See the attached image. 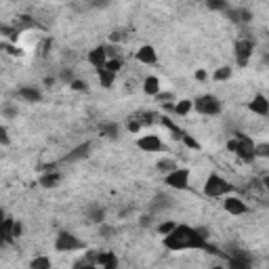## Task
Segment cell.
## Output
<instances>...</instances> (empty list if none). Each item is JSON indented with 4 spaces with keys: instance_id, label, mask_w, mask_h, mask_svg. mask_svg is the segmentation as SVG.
<instances>
[{
    "instance_id": "1",
    "label": "cell",
    "mask_w": 269,
    "mask_h": 269,
    "mask_svg": "<svg viewBox=\"0 0 269 269\" xmlns=\"http://www.w3.org/2000/svg\"><path fill=\"white\" fill-rule=\"evenodd\" d=\"M164 246L172 253L181 251H206L210 255H219V248L208 244V229L206 227H191V225H175L170 234L164 236Z\"/></svg>"
},
{
    "instance_id": "2",
    "label": "cell",
    "mask_w": 269,
    "mask_h": 269,
    "mask_svg": "<svg viewBox=\"0 0 269 269\" xmlns=\"http://www.w3.org/2000/svg\"><path fill=\"white\" fill-rule=\"evenodd\" d=\"M227 149L232 153H236L238 158H242L244 162H253L255 160V141L244 132H236L234 139L227 141Z\"/></svg>"
},
{
    "instance_id": "3",
    "label": "cell",
    "mask_w": 269,
    "mask_h": 269,
    "mask_svg": "<svg viewBox=\"0 0 269 269\" xmlns=\"http://www.w3.org/2000/svg\"><path fill=\"white\" fill-rule=\"evenodd\" d=\"M229 191H234V185L227 181L225 177H221L219 172H210L208 179L204 181V194L208 198H223Z\"/></svg>"
},
{
    "instance_id": "4",
    "label": "cell",
    "mask_w": 269,
    "mask_h": 269,
    "mask_svg": "<svg viewBox=\"0 0 269 269\" xmlns=\"http://www.w3.org/2000/svg\"><path fill=\"white\" fill-rule=\"evenodd\" d=\"M194 109L202 116H219L223 103L215 95H200L198 99H194Z\"/></svg>"
},
{
    "instance_id": "5",
    "label": "cell",
    "mask_w": 269,
    "mask_h": 269,
    "mask_svg": "<svg viewBox=\"0 0 269 269\" xmlns=\"http://www.w3.org/2000/svg\"><path fill=\"white\" fill-rule=\"evenodd\" d=\"M84 248V242L72 234V232H59L57 240H55V251L57 253H74V251H82Z\"/></svg>"
},
{
    "instance_id": "6",
    "label": "cell",
    "mask_w": 269,
    "mask_h": 269,
    "mask_svg": "<svg viewBox=\"0 0 269 269\" xmlns=\"http://www.w3.org/2000/svg\"><path fill=\"white\" fill-rule=\"evenodd\" d=\"M164 183L177 191L187 189L189 187V168H172L170 172H166Z\"/></svg>"
},
{
    "instance_id": "7",
    "label": "cell",
    "mask_w": 269,
    "mask_h": 269,
    "mask_svg": "<svg viewBox=\"0 0 269 269\" xmlns=\"http://www.w3.org/2000/svg\"><path fill=\"white\" fill-rule=\"evenodd\" d=\"M253 51H255V42L248 40V38H242L234 44V55H236V63L240 67H246L253 57Z\"/></svg>"
},
{
    "instance_id": "8",
    "label": "cell",
    "mask_w": 269,
    "mask_h": 269,
    "mask_svg": "<svg viewBox=\"0 0 269 269\" xmlns=\"http://www.w3.org/2000/svg\"><path fill=\"white\" fill-rule=\"evenodd\" d=\"M172 206H175V198L168 196V194H164V191H158L151 198V202H149V213L151 215H158V213H164V210H168Z\"/></svg>"
},
{
    "instance_id": "9",
    "label": "cell",
    "mask_w": 269,
    "mask_h": 269,
    "mask_svg": "<svg viewBox=\"0 0 269 269\" xmlns=\"http://www.w3.org/2000/svg\"><path fill=\"white\" fill-rule=\"evenodd\" d=\"M91 149H93V143H91V141H84V143L76 145L72 151H67V153L63 156V160H61V162H65V164L80 162V160H84V158H86L88 153H91Z\"/></svg>"
},
{
    "instance_id": "10",
    "label": "cell",
    "mask_w": 269,
    "mask_h": 269,
    "mask_svg": "<svg viewBox=\"0 0 269 269\" xmlns=\"http://www.w3.org/2000/svg\"><path fill=\"white\" fill-rule=\"evenodd\" d=\"M225 13H227L229 21H234L236 26H248V24H253V13L248 9L238 7V9H227Z\"/></svg>"
},
{
    "instance_id": "11",
    "label": "cell",
    "mask_w": 269,
    "mask_h": 269,
    "mask_svg": "<svg viewBox=\"0 0 269 269\" xmlns=\"http://www.w3.org/2000/svg\"><path fill=\"white\" fill-rule=\"evenodd\" d=\"M223 208H225L229 215H234V217H240V215H246V213H248V206H246V202L240 200V198H236V196L225 198V202H223Z\"/></svg>"
},
{
    "instance_id": "12",
    "label": "cell",
    "mask_w": 269,
    "mask_h": 269,
    "mask_svg": "<svg viewBox=\"0 0 269 269\" xmlns=\"http://www.w3.org/2000/svg\"><path fill=\"white\" fill-rule=\"evenodd\" d=\"M229 269H251V255L246 251H240L236 248L229 257Z\"/></svg>"
},
{
    "instance_id": "13",
    "label": "cell",
    "mask_w": 269,
    "mask_h": 269,
    "mask_svg": "<svg viewBox=\"0 0 269 269\" xmlns=\"http://www.w3.org/2000/svg\"><path fill=\"white\" fill-rule=\"evenodd\" d=\"M137 147L141 151H160L162 141H160L158 134H143L141 139H137Z\"/></svg>"
},
{
    "instance_id": "14",
    "label": "cell",
    "mask_w": 269,
    "mask_h": 269,
    "mask_svg": "<svg viewBox=\"0 0 269 269\" xmlns=\"http://www.w3.org/2000/svg\"><path fill=\"white\" fill-rule=\"evenodd\" d=\"M248 109L253 111V114H259V116H269V101H267V97L263 95V93H259V95H255L253 97V101L248 103Z\"/></svg>"
},
{
    "instance_id": "15",
    "label": "cell",
    "mask_w": 269,
    "mask_h": 269,
    "mask_svg": "<svg viewBox=\"0 0 269 269\" xmlns=\"http://www.w3.org/2000/svg\"><path fill=\"white\" fill-rule=\"evenodd\" d=\"M134 57H137V61L143 63V65H153L156 61H158V53H156V49L151 47V44H143Z\"/></svg>"
},
{
    "instance_id": "16",
    "label": "cell",
    "mask_w": 269,
    "mask_h": 269,
    "mask_svg": "<svg viewBox=\"0 0 269 269\" xmlns=\"http://www.w3.org/2000/svg\"><path fill=\"white\" fill-rule=\"evenodd\" d=\"M95 267L116 269L118 267V257L114 253H99V251H95Z\"/></svg>"
},
{
    "instance_id": "17",
    "label": "cell",
    "mask_w": 269,
    "mask_h": 269,
    "mask_svg": "<svg viewBox=\"0 0 269 269\" xmlns=\"http://www.w3.org/2000/svg\"><path fill=\"white\" fill-rule=\"evenodd\" d=\"M13 221H15V219L5 217V221L0 223V246L15 242V236H13Z\"/></svg>"
},
{
    "instance_id": "18",
    "label": "cell",
    "mask_w": 269,
    "mask_h": 269,
    "mask_svg": "<svg viewBox=\"0 0 269 269\" xmlns=\"http://www.w3.org/2000/svg\"><path fill=\"white\" fill-rule=\"evenodd\" d=\"M86 61L91 63L95 70H99V67H103L105 65V61H107V53H105V47H95L93 51H88V55H86Z\"/></svg>"
},
{
    "instance_id": "19",
    "label": "cell",
    "mask_w": 269,
    "mask_h": 269,
    "mask_svg": "<svg viewBox=\"0 0 269 269\" xmlns=\"http://www.w3.org/2000/svg\"><path fill=\"white\" fill-rule=\"evenodd\" d=\"M17 95L24 101H28V103H40L42 101V93H40V88H36V86H21L17 91Z\"/></svg>"
},
{
    "instance_id": "20",
    "label": "cell",
    "mask_w": 269,
    "mask_h": 269,
    "mask_svg": "<svg viewBox=\"0 0 269 269\" xmlns=\"http://www.w3.org/2000/svg\"><path fill=\"white\" fill-rule=\"evenodd\" d=\"M84 215H86V219L91 221V223H95V225H101V223L105 221V210L99 204H88L86 210H84Z\"/></svg>"
},
{
    "instance_id": "21",
    "label": "cell",
    "mask_w": 269,
    "mask_h": 269,
    "mask_svg": "<svg viewBox=\"0 0 269 269\" xmlns=\"http://www.w3.org/2000/svg\"><path fill=\"white\" fill-rule=\"evenodd\" d=\"M99 132L103 134V137H107V139H118L120 137V124L118 122H111V120L101 122L99 124Z\"/></svg>"
},
{
    "instance_id": "22",
    "label": "cell",
    "mask_w": 269,
    "mask_h": 269,
    "mask_svg": "<svg viewBox=\"0 0 269 269\" xmlns=\"http://www.w3.org/2000/svg\"><path fill=\"white\" fill-rule=\"evenodd\" d=\"M59 183H61V175H59L57 170H47V172L40 177V185L47 187V189H53V187H57Z\"/></svg>"
},
{
    "instance_id": "23",
    "label": "cell",
    "mask_w": 269,
    "mask_h": 269,
    "mask_svg": "<svg viewBox=\"0 0 269 269\" xmlns=\"http://www.w3.org/2000/svg\"><path fill=\"white\" fill-rule=\"evenodd\" d=\"M143 93L149 97H156L160 93V78L158 76H147L143 80Z\"/></svg>"
},
{
    "instance_id": "24",
    "label": "cell",
    "mask_w": 269,
    "mask_h": 269,
    "mask_svg": "<svg viewBox=\"0 0 269 269\" xmlns=\"http://www.w3.org/2000/svg\"><path fill=\"white\" fill-rule=\"evenodd\" d=\"M97 76H99V82H101V86H103V88H111V86H114L116 74L107 72L105 67H99V70H97Z\"/></svg>"
},
{
    "instance_id": "25",
    "label": "cell",
    "mask_w": 269,
    "mask_h": 269,
    "mask_svg": "<svg viewBox=\"0 0 269 269\" xmlns=\"http://www.w3.org/2000/svg\"><path fill=\"white\" fill-rule=\"evenodd\" d=\"M172 109H175V114H177V116H187L189 111L194 109V101H191V99H181V101H177V103H175Z\"/></svg>"
},
{
    "instance_id": "26",
    "label": "cell",
    "mask_w": 269,
    "mask_h": 269,
    "mask_svg": "<svg viewBox=\"0 0 269 269\" xmlns=\"http://www.w3.org/2000/svg\"><path fill=\"white\" fill-rule=\"evenodd\" d=\"M132 118L137 120L141 126H149V124H153V122H156V118H158V116H156L153 111H139V114H134Z\"/></svg>"
},
{
    "instance_id": "27",
    "label": "cell",
    "mask_w": 269,
    "mask_h": 269,
    "mask_svg": "<svg viewBox=\"0 0 269 269\" xmlns=\"http://www.w3.org/2000/svg\"><path fill=\"white\" fill-rule=\"evenodd\" d=\"M122 65H124V61H122L120 57H111V59H107V61H105V65H103V67H105L107 72H111V74H118V72L122 70Z\"/></svg>"
},
{
    "instance_id": "28",
    "label": "cell",
    "mask_w": 269,
    "mask_h": 269,
    "mask_svg": "<svg viewBox=\"0 0 269 269\" xmlns=\"http://www.w3.org/2000/svg\"><path fill=\"white\" fill-rule=\"evenodd\" d=\"M213 78H215L217 82H225V80H229V78H232V67H229V65L217 67L215 74H213Z\"/></svg>"
},
{
    "instance_id": "29",
    "label": "cell",
    "mask_w": 269,
    "mask_h": 269,
    "mask_svg": "<svg viewBox=\"0 0 269 269\" xmlns=\"http://www.w3.org/2000/svg\"><path fill=\"white\" fill-rule=\"evenodd\" d=\"M51 259L49 257H36V259H32L30 261V267L32 269H51Z\"/></svg>"
},
{
    "instance_id": "30",
    "label": "cell",
    "mask_w": 269,
    "mask_h": 269,
    "mask_svg": "<svg viewBox=\"0 0 269 269\" xmlns=\"http://www.w3.org/2000/svg\"><path fill=\"white\" fill-rule=\"evenodd\" d=\"M156 168L162 170V172H170L172 168H177V162L172 158H160L158 162H156Z\"/></svg>"
},
{
    "instance_id": "31",
    "label": "cell",
    "mask_w": 269,
    "mask_h": 269,
    "mask_svg": "<svg viewBox=\"0 0 269 269\" xmlns=\"http://www.w3.org/2000/svg\"><path fill=\"white\" fill-rule=\"evenodd\" d=\"M74 78H76V76H74L72 67H61V72H59V76H57V80H59L61 84H70Z\"/></svg>"
},
{
    "instance_id": "32",
    "label": "cell",
    "mask_w": 269,
    "mask_h": 269,
    "mask_svg": "<svg viewBox=\"0 0 269 269\" xmlns=\"http://www.w3.org/2000/svg\"><path fill=\"white\" fill-rule=\"evenodd\" d=\"M206 5H208L210 11H223V13H225L229 9L227 0H206Z\"/></svg>"
},
{
    "instance_id": "33",
    "label": "cell",
    "mask_w": 269,
    "mask_h": 269,
    "mask_svg": "<svg viewBox=\"0 0 269 269\" xmlns=\"http://www.w3.org/2000/svg\"><path fill=\"white\" fill-rule=\"evenodd\" d=\"M255 158H269V143H255Z\"/></svg>"
},
{
    "instance_id": "34",
    "label": "cell",
    "mask_w": 269,
    "mask_h": 269,
    "mask_svg": "<svg viewBox=\"0 0 269 269\" xmlns=\"http://www.w3.org/2000/svg\"><path fill=\"white\" fill-rule=\"evenodd\" d=\"M160 122H162V124H164L168 130H172V132H175V139H179V137H181V132H183V130L179 128V126H177V124H175L170 118H160Z\"/></svg>"
},
{
    "instance_id": "35",
    "label": "cell",
    "mask_w": 269,
    "mask_h": 269,
    "mask_svg": "<svg viewBox=\"0 0 269 269\" xmlns=\"http://www.w3.org/2000/svg\"><path fill=\"white\" fill-rule=\"evenodd\" d=\"M179 139H181V141H183V143H185L187 147H191V149H200V143H198V141H196V139L191 137L189 132H185V130L181 132V137H179Z\"/></svg>"
},
{
    "instance_id": "36",
    "label": "cell",
    "mask_w": 269,
    "mask_h": 269,
    "mask_svg": "<svg viewBox=\"0 0 269 269\" xmlns=\"http://www.w3.org/2000/svg\"><path fill=\"white\" fill-rule=\"evenodd\" d=\"M70 88H72V91H76V93H86V91H88L86 82H84V80H78V78H74V80L70 82Z\"/></svg>"
},
{
    "instance_id": "37",
    "label": "cell",
    "mask_w": 269,
    "mask_h": 269,
    "mask_svg": "<svg viewBox=\"0 0 269 269\" xmlns=\"http://www.w3.org/2000/svg\"><path fill=\"white\" fill-rule=\"evenodd\" d=\"M175 225H177L175 221H162L160 225H158V234H160V236H166V234H170V232L175 229Z\"/></svg>"
},
{
    "instance_id": "38",
    "label": "cell",
    "mask_w": 269,
    "mask_h": 269,
    "mask_svg": "<svg viewBox=\"0 0 269 269\" xmlns=\"http://www.w3.org/2000/svg\"><path fill=\"white\" fill-rule=\"evenodd\" d=\"M114 234H116V227L105 225V221L99 225V236H103V238H114Z\"/></svg>"
},
{
    "instance_id": "39",
    "label": "cell",
    "mask_w": 269,
    "mask_h": 269,
    "mask_svg": "<svg viewBox=\"0 0 269 269\" xmlns=\"http://www.w3.org/2000/svg\"><path fill=\"white\" fill-rule=\"evenodd\" d=\"M0 145H11V134H9V128L0 124Z\"/></svg>"
},
{
    "instance_id": "40",
    "label": "cell",
    "mask_w": 269,
    "mask_h": 269,
    "mask_svg": "<svg viewBox=\"0 0 269 269\" xmlns=\"http://www.w3.org/2000/svg\"><path fill=\"white\" fill-rule=\"evenodd\" d=\"M3 116L5 118H17V107L11 105V103H5L3 105Z\"/></svg>"
},
{
    "instance_id": "41",
    "label": "cell",
    "mask_w": 269,
    "mask_h": 269,
    "mask_svg": "<svg viewBox=\"0 0 269 269\" xmlns=\"http://www.w3.org/2000/svg\"><path fill=\"white\" fill-rule=\"evenodd\" d=\"M151 223H153V215H151V213L139 217V225H141V227H151Z\"/></svg>"
},
{
    "instance_id": "42",
    "label": "cell",
    "mask_w": 269,
    "mask_h": 269,
    "mask_svg": "<svg viewBox=\"0 0 269 269\" xmlns=\"http://www.w3.org/2000/svg\"><path fill=\"white\" fill-rule=\"evenodd\" d=\"M105 53H107V59H111V57H118L120 47H116V44L111 42V44H107V47H105Z\"/></svg>"
},
{
    "instance_id": "43",
    "label": "cell",
    "mask_w": 269,
    "mask_h": 269,
    "mask_svg": "<svg viewBox=\"0 0 269 269\" xmlns=\"http://www.w3.org/2000/svg\"><path fill=\"white\" fill-rule=\"evenodd\" d=\"M13 236H15V240L24 236V223L21 221H13Z\"/></svg>"
},
{
    "instance_id": "44",
    "label": "cell",
    "mask_w": 269,
    "mask_h": 269,
    "mask_svg": "<svg viewBox=\"0 0 269 269\" xmlns=\"http://www.w3.org/2000/svg\"><path fill=\"white\" fill-rule=\"evenodd\" d=\"M124 40V32L122 30H114L109 34V42H114V44H118V42H122Z\"/></svg>"
},
{
    "instance_id": "45",
    "label": "cell",
    "mask_w": 269,
    "mask_h": 269,
    "mask_svg": "<svg viewBox=\"0 0 269 269\" xmlns=\"http://www.w3.org/2000/svg\"><path fill=\"white\" fill-rule=\"evenodd\" d=\"M126 128H128V132H139L141 130V124L134 120L132 116H130V120H128V124H126Z\"/></svg>"
},
{
    "instance_id": "46",
    "label": "cell",
    "mask_w": 269,
    "mask_h": 269,
    "mask_svg": "<svg viewBox=\"0 0 269 269\" xmlns=\"http://www.w3.org/2000/svg\"><path fill=\"white\" fill-rule=\"evenodd\" d=\"M156 99L162 101V103H168V101H175V95L172 93H158V95H156Z\"/></svg>"
},
{
    "instance_id": "47",
    "label": "cell",
    "mask_w": 269,
    "mask_h": 269,
    "mask_svg": "<svg viewBox=\"0 0 269 269\" xmlns=\"http://www.w3.org/2000/svg\"><path fill=\"white\" fill-rule=\"evenodd\" d=\"M109 5H111V0H91V7H95V9H105Z\"/></svg>"
},
{
    "instance_id": "48",
    "label": "cell",
    "mask_w": 269,
    "mask_h": 269,
    "mask_svg": "<svg viewBox=\"0 0 269 269\" xmlns=\"http://www.w3.org/2000/svg\"><path fill=\"white\" fill-rule=\"evenodd\" d=\"M194 76H196V80H198V82H204V80L208 78V74H206L204 70H198V72H196Z\"/></svg>"
},
{
    "instance_id": "49",
    "label": "cell",
    "mask_w": 269,
    "mask_h": 269,
    "mask_svg": "<svg viewBox=\"0 0 269 269\" xmlns=\"http://www.w3.org/2000/svg\"><path fill=\"white\" fill-rule=\"evenodd\" d=\"M55 80H57V78H53V76H51V78H44V84H47V86H53Z\"/></svg>"
},
{
    "instance_id": "50",
    "label": "cell",
    "mask_w": 269,
    "mask_h": 269,
    "mask_svg": "<svg viewBox=\"0 0 269 269\" xmlns=\"http://www.w3.org/2000/svg\"><path fill=\"white\" fill-rule=\"evenodd\" d=\"M5 217H7V213H5L3 208H0V223H3V221H5Z\"/></svg>"
}]
</instances>
